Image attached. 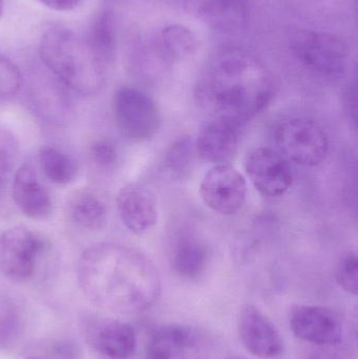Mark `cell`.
Returning <instances> with one entry per match:
<instances>
[{
  "label": "cell",
  "mask_w": 358,
  "mask_h": 359,
  "mask_svg": "<svg viewBox=\"0 0 358 359\" xmlns=\"http://www.w3.org/2000/svg\"><path fill=\"white\" fill-rule=\"evenodd\" d=\"M77 278L86 299L115 314L145 311L161 292L159 270L149 257L119 244H97L84 251Z\"/></svg>",
  "instance_id": "6da1fadb"
},
{
  "label": "cell",
  "mask_w": 358,
  "mask_h": 359,
  "mask_svg": "<svg viewBox=\"0 0 358 359\" xmlns=\"http://www.w3.org/2000/svg\"><path fill=\"white\" fill-rule=\"evenodd\" d=\"M273 94L265 67L240 50H225L212 58L195 88V103L204 113L241 128L268 107Z\"/></svg>",
  "instance_id": "7a4b0ae2"
},
{
  "label": "cell",
  "mask_w": 358,
  "mask_h": 359,
  "mask_svg": "<svg viewBox=\"0 0 358 359\" xmlns=\"http://www.w3.org/2000/svg\"><path fill=\"white\" fill-rule=\"evenodd\" d=\"M40 56L48 69L69 90L92 96L104 84L106 65L101 62L85 38L71 29H50L40 42Z\"/></svg>",
  "instance_id": "3957f363"
},
{
  "label": "cell",
  "mask_w": 358,
  "mask_h": 359,
  "mask_svg": "<svg viewBox=\"0 0 358 359\" xmlns=\"http://www.w3.org/2000/svg\"><path fill=\"white\" fill-rule=\"evenodd\" d=\"M275 144L288 161L304 168L319 165L327 157L329 142L324 128L315 120L294 117L277 124Z\"/></svg>",
  "instance_id": "277c9868"
},
{
  "label": "cell",
  "mask_w": 358,
  "mask_h": 359,
  "mask_svg": "<svg viewBox=\"0 0 358 359\" xmlns=\"http://www.w3.org/2000/svg\"><path fill=\"white\" fill-rule=\"evenodd\" d=\"M113 116L120 133L130 141L149 142L161 128V111L146 93L122 86L113 97Z\"/></svg>",
  "instance_id": "5b68a950"
},
{
  "label": "cell",
  "mask_w": 358,
  "mask_h": 359,
  "mask_svg": "<svg viewBox=\"0 0 358 359\" xmlns=\"http://www.w3.org/2000/svg\"><path fill=\"white\" fill-rule=\"evenodd\" d=\"M291 48L298 60L315 75L340 79L346 74L348 50L336 36L301 31L292 38Z\"/></svg>",
  "instance_id": "8992f818"
},
{
  "label": "cell",
  "mask_w": 358,
  "mask_h": 359,
  "mask_svg": "<svg viewBox=\"0 0 358 359\" xmlns=\"http://www.w3.org/2000/svg\"><path fill=\"white\" fill-rule=\"evenodd\" d=\"M46 248V241L25 226L6 230L0 236V273L13 280H27Z\"/></svg>",
  "instance_id": "52a82bcc"
},
{
  "label": "cell",
  "mask_w": 358,
  "mask_h": 359,
  "mask_svg": "<svg viewBox=\"0 0 358 359\" xmlns=\"http://www.w3.org/2000/svg\"><path fill=\"white\" fill-rule=\"evenodd\" d=\"M247 191V182L243 175L228 164L210 168L200 184V196L204 204L223 215L239 212L245 204Z\"/></svg>",
  "instance_id": "ba28073f"
},
{
  "label": "cell",
  "mask_w": 358,
  "mask_h": 359,
  "mask_svg": "<svg viewBox=\"0 0 358 359\" xmlns=\"http://www.w3.org/2000/svg\"><path fill=\"white\" fill-rule=\"evenodd\" d=\"M246 174L254 187L265 196H281L294 183L289 161L275 149L259 147L248 155Z\"/></svg>",
  "instance_id": "9c48e42d"
},
{
  "label": "cell",
  "mask_w": 358,
  "mask_h": 359,
  "mask_svg": "<svg viewBox=\"0 0 358 359\" xmlns=\"http://www.w3.org/2000/svg\"><path fill=\"white\" fill-rule=\"evenodd\" d=\"M237 331L244 347L256 358H275L283 352V341L279 331L254 306L241 308L237 316Z\"/></svg>",
  "instance_id": "30bf717a"
},
{
  "label": "cell",
  "mask_w": 358,
  "mask_h": 359,
  "mask_svg": "<svg viewBox=\"0 0 358 359\" xmlns=\"http://www.w3.org/2000/svg\"><path fill=\"white\" fill-rule=\"evenodd\" d=\"M290 328L296 337L315 345H338L343 339L340 318L321 306H298L290 316Z\"/></svg>",
  "instance_id": "8fae6325"
},
{
  "label": "cell",
  "mask_w": 358,
  "mask_h": 359,
  "mask_svg": "<svg viewBox=\"0 0 358 359\" xmlns=\"http://www.w3.org/2000/svg\"><path fill=\"white\" fill-rule=\"evenodd\" d=\"M146 359H207V351L203 339L195 329L167 325L151 335Z\"/></svg>",
  "instance_id": "7c38bea8"
},
{
  "label": "cell",
  "mask_w": 358,
  "mask_h": 359,
  "mask_svg": "<svg viewBox=\"0 0 358 359\" xmlns=\"http://www.w3.org/2000/svg\"><path fill=\"white\" fill-rule=\"evenodd\" d=\"M86 341L99 353L109 359H128L137 346L136 332L130 325L104 318L86 320Z\"/></svg>",
  "instance_id": "4fadbf2b"
},
{
  "label": "cell",
  "mask_w": 358,
  "mask_h": 359,
  "mask_svg": "<svg viewBox=\"0 0 358 359\" xmlns=\"http://www.w3.org/2000/svg\"><path fill=\"white\" fill-rule=\"evenodd\" d=\"M117 209L123 225L135 234L151 231L159 217L155 194L139 184H130L120 190L117 196Z\"/></svg>",
  "instance_id": "5bb4252c"
},
{
  "label": "cell",
  "mask_w": 358,
  "mask_h": 359,
  "mask_svg": "<svg viewBox=\"0 0 358 359\" xmlns=\"http://www.w3.org/2000/svg\"><path fill=\"white\" fill-rule=\"evenodd\" d=\"M241 128L233 122L212 119L204 124L198 134L195 151L208 163L227 164L237 155Z\"/></svg>",
  "instance_id": "9a60e30c"
},
{
  "label": "cell",
  "mask_w": 358,
  "mask_h": 359,
  "mask_svg": "<svg viewBox=\"0 0 358 359\" xmlns=\"http://www.w3.org/2000/svg\"><path fill=\"white\" fill-rule=\"evenodd\" d=\"M13 198L21 212L29 219H43L52 212L50 194L29 165L21 166L15 174Z\"/></svg>",
  "instance_id": "2e32d148"
},
{
  "label": "cell",
  "mask_w": 358,
  "mask_h": 359,
  "mask_svg": "<svg viewBox=\"0 0 358 359\" xmlns=\"http://www.w3.org/2000/svg\"><path fill=\"white\" fill-rule=\"evenodd\" d=\"M210 251L203 241L195 236H181L170 255L174 273L186 280H193L203 273L209 262Z\"/></svg>",
  "instance_id": "e0dca14e"
},
{
  "label": "cell",
  "mask_w": 358,
  "mask_h": 359,
  "mask_svg": "<svg viewBox=\"0 0 358 359\" xmlns=\"http://www.w3.org/2000/svg\"><path fill=\"white\" fill-rule=\"evenodd\" d=\"M184 6L195 18L222 27L237 22L243 13L240 0H184Z\"/></svg>",
  "instance_id": "ac0fdd59"
},
{
  "label": "cell",
  "mask_w": 358,
  "mask_h": 359,
  "mask_svg": "<svg viewBox=\"0 0 358 359\" xmlns=\"http://www.w3.org/2000/svg\"><path fill=\"white\" fill-rule=\"evenodd\" d=\"M160 50L166 60L176 62L191 56L198 48L195 36L180 25H168L160 34Z\"/></svg>",
  "instance_id": "d6986e66"
},
{
  "label": "cell",
  "mask_w": 358,
  "mask_h": 359,
  "mask_svg": "<svg viewBox=\"0 0 358 359\" xmlns=\"http://www.w3.org/2000/svg\"><path fill=\"white\" fill-rule=\"evenodd\" d=\"M71 219L80 227L99 230L106 223V209L98 198L90 192L76 194L69 205Z\"/></svg>",
  "instance_id": "ffe728a7"
},
{
  "label": "cell",
  "mask_w": 358,
  "mask_h": 359,
  "mask_svg": "<svg viewBox=\"0 0 358 359\" xmlns=\"http://www.w3.org/2000/svg\"><path fill=\"white\" fill-rule=\"evenodd\" d=\"M84 38L101 62L109 67L116 53V36L111 16L102 13L97 17Z\"/></svg>",
  "instance_id": "44dd1931"
},
{
  "label": "cell",
  "mask_w": 358,
  "mask_h": 359,
  "mask_svg": "<svg viewBox=\"0 0 358 359\" xmlns=\"http://www.w3.org/2000/svg\"><path fill=\"white\" fill-rule=\"evenodd\" d=\"M17 359H83L79 346L69 339H46L27 345Z\"/></svg>",
  "instance_id": "7402d4cb"
},
{
  "label": "cell",
  "mask_w": 358,
  "mask_h": 359,
  "mask_svg": "<svg viewBox=\"0 0 358 359\" xmlns=\"http://www.w3.org/2000/svg\"><path fill=\"white\" fill-rule=\"evenodd\" d=\"M40 165L46 178L58 185H67L77 177L75 161L56 147H44L40 151Z\"/></svg>",
  "instance_id": "603a6c76"
},
{
  "label": "cell",
  "mask_w": 358,
  "mask_h": 359,
  "mask_svg": "<svg viewBox=\"0 0 358 359\" xmlns=\"http://www.w3.org/2000/svg\"><path fill=\"white\" fill-rule=\"evenodd\" d=\"M25 327L20 307L12 299H0V349L15 345Z\"/></svg>",
  "instance_id": "cb8c5ba5"
},
{
  "label": "cell",
  "mask_w": 358,
  "mask_h": 359,
  "mask_svg": "<svg viewBox=\"0 0 358 359\" xmlns=\"http://www.w3.org/2000/svg\"><path fill=\"white\" fill-rule=\"evenodd\" d=\"M193 151L195 144L191 139L187 136L180 137L166 151L164 165L172 174L182 175L188 170L193 161Z\"/></svg>",
  "instance_id": "d4e9b609"
},
{
  "label": "cell",
  "mask_w": 358,
  "mask_h": 359,
  "mask_svg": "<svg viewBox=\"0 0 358 359\" xmlns=\"http://www.w3.org/2000/svg\"><path fill=\"white\" fill-rule=\"evenodd\" d=\"M336 280L346 292L357 295L358 291V259L357 253L349 251L343 255L336 268Z\"/></svg>",
  "instance_id": "484cf974"
},
{
  "label": "cell",
  "mask_w": 358,
  "mask_h": 359,
  "mask_svg": "<svg viewBox=\"0 0 358 359\" xmlns=\"http://www.w3.org/2000/svg\"><path fill=\"white\" fill-rule=\"evenodd\" d=\"M22 84V77L16 65L0 56V103L8 100L18 93Z\"/></svg>",
  "instance_id": "4316f807"
},
{
  "label": "cell",
  "mask_w": 358,
  "mask_h": 359,
  "mask_svg": "<svg viewBox=\"0 0 358 359\" xmlns=\"http://www.w3.org/2000/svg\"><path fill=\"white\" fill-rule=\"evenodd\" d=\"M19 160V143L10 130H0V179L10 174Z\"/></svg>",
  "instance_id": "83f0119b"
},
{
  "label": "cell",
  "mask_w": 358,
  "mask_h": 359,
  "mask_svg": "<svg viewBox=\"0 0 358 359\" xmlns=\"http://www.w3.org/2000/svg\"><path fill=\"white\" fill-rule=\"evenodd\" d=\"M90 156L97 165L109 168L116 163L118 159L117 149L113 141L100 139L95 141L90 147Z\"/></svg>",
  "instance_id": "f1b7e54d"
},
{
  "label": "cell",
  "mask_w": 358,
  "mask_h": 359,
  "mask_svg": "<svg viewBox=\"0 0 358 359\" xmlns=\"http://www.w3.org/2000/svg\"><path fill=\"white\" fill-rule=\"evenodd\" d=\"M42 4L56 11H71L79 6L81 0H39Z\"/></svg>",
  "instance_id": "f546056e"
},
{
  "label": "cell",
  "mask_w": 358,
  "mask_h": 359,
  "mask_svg": "<svg viewBox=\"0 0 358 359\" xmlns=\"http://www.w3.org/2000/svg\"><path fill=\"white\" fill-rule=\"evenodd\" d=\"M310 359H334L333 356L325 350H319V351L315 352Z\"/></svg>",
  "instance_id": "4dcf8cb0"
},
{
  "label": "cell",
  "mask_w": 358,
  "mask_h": 359,
  "mask_svg": "<svg viewBox=\"0 0 358 359\" xmlns=\"http://www.w3.org/2000/svg\"><path fill=\"white\" fill-rule=\"evenodd\" d=\"M225 359H247V358H243V356L233 355V356H229V358H227Z\"/></svg>",
  "instance_id": "1f68e13d"
},
{
  "label": "cell",
  "mask_w": 358,
  "mask_h": 359,
  "mask_svg": "<svg viewBox=\"0 0 358 359\" xmlns=\"http://www.w3.org/2000/svg\"><path fill=\"white\" fill-rule=\"evenodd\" d=\"M2 10H4V0H0V17L2 15Z\"/></svg>",
  "instance_id": "d6a6232c"
}]
</instances>
